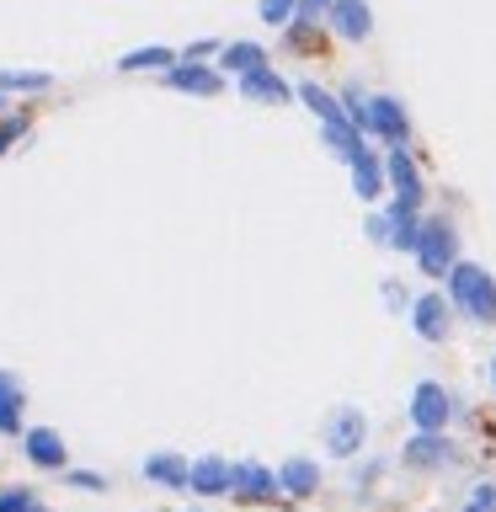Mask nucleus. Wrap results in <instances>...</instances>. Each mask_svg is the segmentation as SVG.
Segmentation results:
<instances>
[{"label":"nucleus","instance_id":"nucleus-1","mask_svg":"<svg viewBox=\"0 0 496 512\" xmlns=\"http://www.w3.org/2000/svg\"><path fill=\"white\" fill-rule=\"evenodd\" d=\"M443 278H448V304H454L459 315H470L475 326H491L496 320V278L491 272L475 267V262H454Z\"/></svg>","mask_w":496,"mask_h":512},{"label":"nucleus","instance_id":"nucleus-2","mask_svg":"<svg viewBox=\"0 0 496 512\" xmlns=\"http://www.w3.org/2000/svg\"><path fill=\"white\" fill-rule=\"evenodd\" d=\"M411 256H416V267H422L427 278H443V272L459 262V235H454V224H448V219H422Z\"/></svg>","mask_w":496,"mask_h":512},{"label":"nucleus","instance_id":"nucleus-3","mask_svg":"<svg viewBox=\"0 0 496 512\" xmlns=\"http://www.w3.org/2000/svg\"><path fill=\"white\" fill-rule=\"evenodd\" d=\"M448 422H454V395L438 379H422L411 390V427L416 432H448Z\"/></svg>","mask_w":496,"mask_h":512},{"label":"nucleus","instance_id":"nucleus-4","mask_svg":"<svg viewBox=\"0 0 496 512\" xmlns=\"http://www.w3.org/2000/svg\"><path fill=\"white\" fill-rule=\"evenodd\" d=\"M363 438H368V416H363L358 406H336V411L326 416V454L352 459V454L363 448Z\"/></svg>","mask_w":496,"mask_h":512},{"label":"nucleus","instance_id":"nucleus-5","mask_svg":"<svg viewBox=\"0 0 496 512\" xmlns=\"http://www.w3.org/2000/svg\"><path fill=\"white\" fill-rule=\"evenodd\" d=\"M160 75H166L171 91H187V96H219L224 91V75L208 70L203 59H171Z\"/></svg>","mask_w":496,"mask_h":512},{"label":"nucleus","instance_id":"nucleus-6","mask_svg":"<svg viewBox=\"0 0 496 512\" xmlns=\"http://www.w3.org/2000/svg\"><path fill=\"white\" fill-rule=\"evenodd\" d=\"M400 459H406V470H448V464L459 459V448L443 438V432H416V438L400 448Z\"/></svg>","mask_w":496,"mask_h":512},{"label":"nucleus","instance_id":"nucleus-7","mask_svg":"<svg viewBox=\"0 0 496 512\" xmlns=\"http://www.w3.org/2000/svg\"><path fill=\"white\" fill-rule=\"evenodd\" d=\"M368 134L384 144H406L411 139V118L395 96H368Z\"/></svg>","mask_w":496,"mask_h":512},{"label":"nucleus","instance_id":"nucleus-8","mask_svg":"<svg viewBox=\"0 0 496 512\" xmlns=\"http://www.w3.org/2000/svg\"><path fill=\"white\" fill-rule=\"evenodd\" d=\"M448 310H454V304H448V294H416V299H411V326H416V336H422V342H443V336H448Z\"/></svg>","mask_w":496,"mask_h":512},{"label":"nucleus","instance_id":"nucleus-9","mask_svg":"<svg viewBox=\"0 0 496 512\" xmlns=\"http://www.w3.org/2000/svg\"><path fill=\"white\" fill-rule=\"evenodd\" d=\"M422 203H406L395 198L390 208H384V246L390 251H411L416 246V230H422V214H416Z\"/></svg>","mask_w":496,"mask_h":512},{"label":"nucleus","instance_id":"nucleus-10","mask_svg":"<svg viewBox=\"0 0 496 512\" xmlns=\"http://www.w3.org/2000/svg\"><path fill=\"white\" fill-rule=\"evenodd\" d=\"M230 491L240 496V502H267L272 491H278V470H267V464H230Z\"/></svg>","mask_w":496,"mask_h":512},{"label":"nucleus","instance_id":"nucleus-11","mask_svg":"<svg viewBox=\"0 0 496 512\" xmlns=\"http://www.w3.org/2000/svg\"><path fill=\"white\" fill-rule=\"evenodd\" d=\"M384 182L395 187V198L422 203V171H416V160L406 155V144H390V155H384Z\"/></svg>","mask_w":496,"mask_h":512},{"label":"nucleus","instance_id":"nucleus-12","mask_svg":"<svg viewBox=\"0 0 496 512\" xmlns=\"http://www.w3.org/2000/svg\"><path fill=\"white\" fill-rule=\"evenodd\" d=\"M326 22L336 27V38H347V43H363L368 32H374V11H368V0H331Z\"/></svg>","mask_w":496,"mask_h":512},{"label":"nucleus","instance_id":"nucleus-13","mask_svg":"<svg viewBox=\"0 0 496 512\" xmlns=\"http://www.w3.org/2000/svg\"><path fill=\"white\" fill-rule=\"evenodd\" d=\"M235 91L246 96V102H288V80L272 70V64H256V70H246V75H235Z\"/></svg>","mask_w":496,"mask_h":512},{"label":"nucleus","instance_id":"nucleus-14","mask_svg":"<svg viewBox=\"0 0 496 512\" xmlns=\"http://www.w3.org/2000/svg\"><path fill=\"white\" fill-rule=\"evenodd\" d=\"M347 166H352V192H358L363 203H374L384 192V160L368 150V144H358V150L347 155Z\"/></svg>","mask_w":496,"mask_h":512},{"label":"nucleus","instance_id":"nucleus-15","mask_svg":"<svg viewBox=\"0 0 496 512\" xmlns=\"http://www.w3.org/2000/svg\"><path fill=\"white\" fill-rule=\"evenodd\" d=\"M187 491H198V496H224V491H230V459H219V454L192 459V464H187Z\"/></svg>","mask_w":496,"mask_h":512},{"label":"nucleus","instance_id":"nucleus-16","mask_svg":"<svg viewBox=\"0 0 496 512\" xmlns=\"http://www.w3.org/2000/svg\"><path fill=\"white\" fill-rule=\"evenodd\" d=\"M22 448H27V459L38 464V470H64V438L54 427H27Z\"/></svg>","mask_w":496,"mask_h":512},{"label":"nucleus","instance_id":"nucleus-17","mask_svg":"<svg viewBox=\"0 0 496 512\" xmlns=\"http://www.w3.org/2000/svg\"><path fill=\"white\" fill-rule=\"evenodd\" d=\"M278 491H288V496L320 491V464L315 459H288L283 470H278Z\"/></svg>","mask_w":496,"mask_h":512},{"label":"nucleus","instance_id":"nucleus-18","mask_svg":"<svg viewBox=\"0 0 496 512\" xmlns=\"http://www.w3.org/2000/svg\"><path fill=\"white\" fill-rule=\"evenodd\" d=\"M256 64H267V54H262V43H224L219 48V75H246V70H256Z\"/></svg>","mask_w":496,"mask_h":512},{"label":"nucleus","instance_id":"nucleus-19","mask_svg":"<svg viewBox=\"0 0 496 512\" xmlns=\"http://www.w3.org/2000/svg\"><path fill=\"white\" fill-rule=\"evenodd\" d=\"M144 475H150L155 486L187 491V459L182 454H150V459H144Z\"/></svg>","mask_w":496,"mask_h":512},{"label":"nucleus","instance_id":"nucleus-20","mask_svg":"<svg viewBox=\"0 0 496 512\" xmlns=\"http://www.w3.org/2000/svg\"><path fill=\"white\" fill-rule=\"evenodd\" d=\"M0 432H22V384H16V374H6L0 368Z\"/></svg>","mask_w":496,"mask_h":512},{"label":"nucleus","instance_id":"nucleus-21","mask_svg":"<svg viewBox=\"0 0 496 512\" xmlns=\"http://www.w3.org/2000/svg\"><path fill=\"white\" fill-rule=\"evenodd\" d=\"M299 102L310 107V112H315L320 123H336V118H347V112H342V102H336L331 91H320L315 80H304V86H299Z\"/></svg>","mask_w":496,"mask_h":512},{"label":"nucleus","instance_id":"nucleus-22","mask_svg":"<svg viewBox=\"0 0 496 512\" xmlns=\"http://www.w3.org/2000/svg\"><path fill=\"white\" fill-rule=\"evenodd\" d=\"M54 75L43 70H0V96H16V91H48Z\"/></svg>","mask_w":496,"mask_h":512},{"label":"nucleus","instance_id":"nucleus-23","mask_svg":"<svg viewBox=\"0 0 496 512\" xmlns=\"http://www.w3.org/2000/svg\"><path fill=\"white\" fill-rule=\"evenodd\" d=\"M171 59H176L171 48L150 43V48H134V54H123V59H118V70H128V75H134V70H166Z\"/></svg>","mask_w":496,"mask_h":512},{"label":"nucleus","instance_id":"nucleus-24","mask_svg":"<svg viewBox=\"0 0 496 512\" xmlns=\"http://www.w3.org/2000/svg\"><path fill=\"white\" fill-rule=\"evenodd\" d=\"M342 112H347V123L358 128V134H368V96H363V86L342 91Z\"/></svg>","mask_w":496,"mask_h":512},{"label":"nucleus","instance_id":"nucleus-25","mask_svg":"<svg viewBox=\"0 0 496 512\" xmlns=\"http://www.w3.org/2000/svg\"><path fill=\"white\" fill-rule=\"evenodd\" d=\"M320 38V22H304V16H294V22H288V43H294L299 48V54H315V43Z\"/></svg>","mask_w":496,"mask_h":512},{"label":"nucleus","instance_id":"nucleus-26","mask_svg":"<svg viewBox=\"0 0 496 512\" xmlns=\"http://www.w3.org/2000/svg\"><path fill=\"white\" fill-rule=\"evenodd\" d=\"M294 6H299V0H262L256 16H262L267 27H288V22H294Z\"/></svg>","mask_w":496,"mask_h":512},{"label":"nucleus","instance_id":"nucleus-27","mask_svg":"<svg viewBox=\"0 0 496 512\" xmlns=\"http://www.w3.org/2000/svg\"><path fill=\"white\" fill-rule=\"evenodd\" d=\"M0 512H43V502L32 491L16 486V491H0Z\"/></svg>","mask_w":496,"mask_h":512},{"label":"nucleus","instance_id":"nucleus-28","mask_svg":"<svg viewBox=\"0 0 496 512\" xmlns=\"http://www.w3.org/2000/svg\"><path fill=\"white\" fill-rule=\"evenodd\" d=\"M464 512H496V486L491 480H475V491L464 496Z\"/></svg>","mask_w":496,"mask_h":512},{"label":"nucleus","instance_id":"nucleus-29","mask_svg":"<svg viewBox=\"0 0 496 512\" xmlns=\"http://www.w3.org/2000/svg\"><path fill=\"white\" fill-rule=\"evenodd\" d=\"M64 480H70L75 491H107V480L102 475H86V470H59Z\"/></svg>","mask_w":496,"mask_h":512},{"label":"nucleus","instance_id":"nucleus-30","mask_svg":"<svg viewBox=\"0 0 496 512\" xmlns=\"http://www.w3.org/2000/svg\"><path fill=\"white\" fill-rule=\"evenodd\" d=\"M22 134H27V118H6V123H0V155H6Z\"/></svg>","mask_w":496,"mask_h":512},{"label":"nucleus","instance_id":"nucleus-31","mask_svg":"<svg viewBox=\"0 0 496 512\" xmlns=\"http://www.w3.org/2000/svg\"><path fill=\"white\" fill-rule=\"evenodd\" d=\"M326 11H331V0H299L294 6V16H304V22H320Z\"/></svg>","mask_w":496,"mask_h":512},{"label":"nucleus","instance_id":"nucleus-32","mask_svg":"<svg viewBox=\"0 0 496 512\" xmlns=\"http://www.w3.org/2000/svg\"><path fill=\"white\" fill-rule=\"evenodd\" d=\"M208 54H219V38H198V43H187V54H182V59H208Z\"/></svg>","mask_w":496,"mask_h":512},{"label":"nucleus","instance_id":"nucleus-33","mask_svg":"<svg viewBox=\"0 0 496 512\" xmlns=\"http://www.w3.org/2000/svg\"><path fill=\"white\" fill-rule=\"evenodd\" d=\"M491 390H496V358H491Z\"/></svg>","mask_w":496,"mask_h":512}]
</instances>
